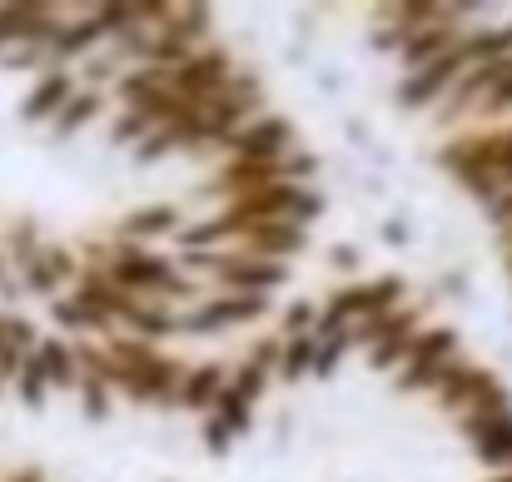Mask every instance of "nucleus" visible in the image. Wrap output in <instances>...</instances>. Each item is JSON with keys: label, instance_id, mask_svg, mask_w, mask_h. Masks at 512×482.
Instances as JSON below:
<instances>
[{"label": "nucleus", "instance_id": "obj_37", "mask_svg": "<svg viewBox=\"0 0 512 482\" xmlns=\"http://www.w3.org/2000/svg\"><path fill=\"white\" fill-rule=\"evenodd\" d=\"M10 274H15V269H10V259H5V254H0V289H5V284H10Z\"/></svg>", "mask_w": 512, "mask_h": 482}, {"label": "nucleus", "instance_id": "obj_22", "mask_svg": "<svg viewBox=\"0 0 512 482\" xmlns=\"http://www.w3.org/2000/svg\"><path fill=\"white\" fill-rule=\"evenodd\" d=\"M319 314H324V304L309 299V294H299V299H289V304L279 309V333H284V338H304V333L319 328Z\"/></svg>", "mask_w": 512, "mask_h": 482}, {"label": "nucleus", "instance_id": "obj_24", "mask_svg": "<svg viewBox=\"0 0 512 482\" xmlns=\"http://www.w3.org/2000/svg\"><path fill=\"white\" fill-rule=\"evenodd\" d=\"M348 348H353V333H348V328L319 338V358H314V378H319V383H329V378L339 373L343 358H348Z\"/></svg>", "mask_w": 512, "mask_h": 482}, {"label": "nucleus", "instance_id": "obj_36", "mask_svg": "<svg viewBox=\"0 0 512 482\" xmlns=\"http://www.w3.org/2000/svg\"><path fill=\"white\" fill-rule=\"evenodd\" d=\"M383 189H388V184H383L378 174H368V179H363V194H368V199H383Z\"/></svg>", "mask_w": 512, "mask_h": 482}, {"label": "nucleus", "instance_id": "obj_28", "mask_svg": "<svg viewBox=\"0 0 512 482\" xmlns=\"http://www.w3.org/2000/svg\"><path fill=\"white\" fill-rule=\"evenodd\" d=\"M199 448H204L209 458H229V453H234V433L224 428L219 413H204V423H199Z\"/></svg>", "mask_w": 512, "mask_h": 482}, {"label": "nucleus", "instance_id": "obj_4", "mask_svg": "<svg viewBox=\"0 0 512 482\" xmlns=\"http://www.w3.org/2000/svg\"><path fill=\"white\" fill-rule=\"evenodd\" d=\"M70 5H40V0H5L0 5V55L15 45H55Z\"/></svg>", "mask_w": 512, "mask_h": 482}, {"label": "nucleus", "instance_id": "obj_25", "mask_svg": "<svg viewBox=\"0 0 512 482\" xmlns=\"http://www.w3.org/2000/svg\"><path fill=\"white\" fill-rule=\"evenodd\" d=\"M15 398H20V408H25V413H40V408H45L50 383H45V368H40L35 358L20 368V378H15Z\"/></svg>", "mask_w": 512, "mask_h": 482}, {"label": "nucleus", "instance_id": "obj_30", "mask_svg": "<svg viewBox=\"0 0 512 482\" xmlns=\"http://www.w3.org/2000/svg\"><path fill=\"white\" fill-rule=\"evenodd\" d=\"M219 418H224V428L234 433V438H249V428H254V408L244 403V398H234L229 388H224V398H219V408H214Z\"/></svg>", "mask_w": 512, "mask_h": 482}, {"label": "nucleus", "instance_id": "obj_27", "mask_svg": "<svg viewBox=\"0 0 512 482\" xmlns=\"http://www.w3.org/2000/svg\"><path fill=\"white\" fill-rule=\"evenodd\" d=\"M279 169H284V184H314V179L324 174V160H319L314 150H304V145H299L294 155H284V160H279Z\"/></svg>", "mask_w": 512, "mask_h": 482}, {"label": "nucleus", "instance_id": "obj_29", "mask_svg": "<svg viewBox=\"0 0 512 482\" xmlns=\"http://www.w3.org/2000/svg\"><path fill=\"white\" fill-rule=\"evenodd\" d=\"M244 358H249L254 368H264V373L279 378V363H284V333H264V338H254Z\"/></svg>", "mask_w": 512, "mask_h": 482}, {"label": "nucleus", "instance_id": "obj_21", "mask_svg": "<svg viewBox=\"0 0 512 482\" xmlns=\"http://www.w3.org/2000/svg\"><path fill=\"white\" fill-rule=\"evenodd\" d=\"M150 130H155V125H150L140 110H125V105H120V115H115V120H110V130H105V145H110V150H130V155H135V150L145 145V135H150Z\"/></svg>", "mask_w": 512, "mask_h": 482}, {"label": "nucleus", "instance_id": "obj_3", "mask_svg": "<svg viewBox=\"0 0 512 482\" xmlns=\"http://www.w3.org/2000/svg\"><path fill=\"white\" fill-rule=\"evenodd\" d=\"M294 150H299V125L289 115H274V110H264L259 120H249L244 130H234L224 140V160H249V164H279Z\"/></svg>", "mask_w": 512, "mask_h": 482}, {"label": "nucleus", "instance_id": "obj_14", "mask_svg": "<svg viewBox=\"0 0 512 482\" xmlns=\"http://www.w3.org/2000/svg\"><path fill=\"white\" fill-rule=\"evenodd\" d=\"M483 378H488V368H473V363H463V358H453L448 363V373L438 378V388H433V403L443 408V413H468L473 408V398H478V388H483Z\"/></svg>", "mask_w": 512, "mask_h": 482}, {"label": "nucleus", "instance_id": "obj_7", "mask_svg": "<svg viewBox=\"0 0 512 482\" xmlns=\"http://www.w3.org/2000/svg\"><path fill=\"white\" fill-rule=\"evenodd\" d=\"M105 40L110 35H105L95 5H70V15H65V25H60V35L50 45V60L65 65V70H75L80 60H90L95 50H105Z\"/></svg>", "mask_w": 512, "mask_h": 482}, {"label": "nucleus", "instance_id": "obj_16", "mask_svg": "<svg viewBox=\"0 0 512 482\" xmlns=\"http://www.w3.org/2000/svg\"><path fill=\"white\" fill-rule=\"evenodd\" d=\"M35 363L45 368L50 393H75V388H80V358H75V343H70V338L45 333V343L35 348Z\"/></svg>", "mask_w": 512, "mask_h": 482}, {"label": "nucleus", "instance_id": "obj_2", "mask_svg": "<svg viewBox=\"0 0 512 482\" xmlns=\"http://www.w3.org/2000/svg\"><path fill=\"white\" fill-rule=\"evenodd\" d=\"M458 358V328H423L408 363L393 373V393H433L438 378L448 373V363Z\"/></svg>", "mask_w": 512, "mask_h": 482}, {"label": "nucleus", "instance_id": "obj_33", "mask_svg": "<svg viewBox=\"0 0 512 482\" xmlns=\"http://www.w3.org/2000/svg\"><path fill=\"white\" fill-rule=\"evenodd\" d=\"M378 239H383L388 249H403V244L413 239V219H408V214H388V219L378 224Z\"/></svg>", "mask_w": 512, "mask_h": 482}, {"label": "nucleus", "instance_id": "obj_34", "mask_svg": "<svg viewBox=\"0 0 512 482\" xmlns=\"http://www.w3.org/2000/svg\"><path fill=\"white\" fill-rule=\"evenodd\" d=\"M343 135H348V145H353V150H373V125H368V120L348 115V120H343Z\"/></svg>", "mask_w": 512, "mask_h": 482}, {"label": "nucleus", "instance_id": "obj_15", "mask_svg": "<svg viewBox=\"0 0 512 482\" xmlns=\"http://www.w3.org/2000/svg\"><path fill=\"white\" fill-rule=\"evenodd\" d=\"M100 115H105V95H100V90H75V100H70V105H65V110L50 120L45 140L60 150V145H70L75 135H85V130H90Z\"/></svg>", "mask_w": 512, "mask_h": 482}, {"label": "nucleus", "instance_id": "obj_9", "mask_svg": "<svg viewBox=\"0 0 512 482\" xmlns=\"http://www.w3.org/2000/svg\"><path fill=\"white\" fill-rule=\"evenodd\" d=\"M179 229H184V204L160 199V204L130 209V214L110 229V239H115V244H145V249H155V239H174Z\"/></svg>", "mask_w": 512, "mask_h": 482}, {"label": "nucleus", "instance_id": "obj_12", "mask_svg": "<svg viewBox=\"0 0 512 482\" xmlns=\"http://www.w3.org/2000/svg\"><path fill=\"white\" fill-rule=\"evenodd\" d=\"M120 333L125 338H145V343H165V338H179V309L160 304V299H135L125 314H120Z\"/></svg>", "mask_w": 512, "mask_h": 482}, {"label": "nucleus", "instance_id": "obj_18", "mask_svg": "<svg viewBox=\"0 0 512 482\" xmlns=\"http://www.w3.org/2000/svg\"><path fill=\"white\" fill-rule=\"evenodd\" d=\"M314 358H319V333H304V338H284V363H279V383H304V378H314Z\"/></svg>", "mask_w": 512, "mask_h": 482}, {"label": "nucleus", "instance_id": "obj_26", "mask_svg": "<svg viewBox=\"0 0 512 482\" xmlns=\"http://www.w3.org/2000/svg\"><path fill=\"white\" fill-rule=\"evenodd\" d=\"M55 60H50V45H15L0 55V70H30V75H45Z\"/></svg>", "mask_w": 512, "mask_h": 482}, {"label": "nucleus", "instance_id": "obj_20", "mask_svg": "<svg viewBox=\"0 0 512 482\" xmlns=\"http://www.w3.org/2000/svg\"><path fill=\"white\" fill-rule=\"evenodd\" d=\"M174 70H160V65H135V70H125L120 75V85H115V95L125 100V105H135V100H145V95H160V90H174L170 85Z\"/></svg>", "mask_w": 512, "mask_h": 482}, {"label": "nucleus", "instance_id": "obj_8", "mask_svg": "<svg viewBox=\"0 0 512 482\" xmlns=\"http://www.w3.org/2000/svg\"><path fill=\"white\" fill-rule=\"evenodd\" d=\"M75 90H80L75 70L50 65V70H45V75H35V85L25 90V100H20V125H45V130H50V120L75 100Z\"/></svg>", "mask_w": 512, "mask_h": 482}, {"label": "nucleus", "instance_id": "obj_23", "mask_svg": "<svg viewBox=\"0 0 512 482\" xmlns=\"http://www.w3.org/2000/svg\"><path fill=\"white\" fill-rule=\"evenodd\" d=\"M269 383H274V373L254 368L249 358H239V363L229 368V393H234V398H244L249 408H254V403H259V398L269 393Z\"/></svg>", "mask_w": 512, "mask_h": 482}, {"label": "nucleus", "instance_id": "obj_10", "mask_svg": "<svg viewBox=\"0 0 512 482\" xmlns=\"http://www.w3.org/2000/svg\"><path fill=\"white\" fill-rule=\"evenodd\" d=\"M309 244H314L309 229L284 224V219H269V224H249L234 249H239V254H254V259H279V264H289V259L309 254Z\"/></svg>", "mask_w": 512, "mask_h": 482}, {"label": "nucleus", "instance_id": "obj_19", "mask_svg": "<svg viewBox=\"0 0 512 482\" xmlns=\"http://www.w3.org/2000/svg\"><path fill=\"white\" fill-rule=\"evenodd\" d=\"M75 398H80V418H85L90 428L110 423V413H115V388H110L105 378H90V373H80V388H75Z\"/></svg>", "mask_w": 512, "mask_h": 482}, {"label": "nucleus", "instance_id": "obj_13", "mask_svg": "<svg viewBox=\"0 0 512 482\" xmlns=\"http://www.w3.org/2000/svg\"><path fill=\"white\" fill-rule=\"evenodd\" d=\"M224 388H229V368L224 363H189V373H184V388H179V408L184 413H214L219 408V398H224Z\"/></svg>", "mask_w": 512, "mask_h": 482}, {"label": "nucleus", "instance_id": "obj_31", "mask_svg": "<svg viewBox=\"0 0 512 482\" xmlns=\"http://www.w3.org/2000/svg\"><path fill=\"white\" fill-rule=\"evenodd\" d=\"M324 264L334 269V274H363V244H353V239H339V244H329L324 249Z\"/></svg>", "mask_w": 512, "mask_h": 482}, {"label": "nucleus", "instance_id": "obj_11", "mask_svg": "<svg viewBox=\"0 0 512 482\" xmlns=\"http://www.w3.org/2000/svg\"><path fill=\"white\" fill-rule=\"evenodd\" d=\"M458 428H463V438L473 443L478 463H488V468H498V473H512V408L508 413H493V418L468 413Z\"/></svg>", "mask_w": 512, "mask_h": 482}, {"label": "nucleus", "instance_id": "obj_38", "mask_svg": "<svg viewBox=\"0 0 512 482\" xmlns=\"http://www.w3.org/2000/svg\"><path fill=\"white\" fill-rule=\"evenodd\" d=\"M493 482H512V473H498V478H493Z\"/></svg>", "mask_w": 512, "mask_h": 482}, {"label": "nucleus", "instance_id": "obj_6", "mask_svg": "<svg viewBox=\"0 0 512 482\" xmlns=\"http://www.w3.org/2000/svg\"><path fill=\"white\" fill-rule=\"evenodd\" d=\"M289 279H294V264H279V259H254V254L224 249L219 274H214V289H219V294H264V299H274Z\"/></svg>", "mask_w": 512, "mask_h": 482}, {"label": "nucleus", "instance_id": "obj_32", "mask_svg": "<svg viewBox=\"0 0 512 482\" xmlns=\"http://www.w3.org/2000/svg\"><path fill=\"white\" fill-rule=\"evenodd\" d=\"M403 40H408V30H403V25H373V30H368V50H378V55H393V60H398Z\"/></svg>", "mask_w": 512, "mask_h": 482}, {"label": "nucleus", "instance_id": "obj_17", "mask_svg": "<svg viewBox=\"0 0 512 482\" xmlns=\"http://www.w3.org/2000/svg\"><path fill=\"white\" fill-rule=\"evenodd\" d=\"M45 249V229H40V219L35 214H20L15 224H5V244H0V254L10 259V269L20 274L25 264H35V254Z\"/></svg>", "mask_w": 512, "mask_h": 482}, {"label": "nucleus", "instance_id": "obj_5", "mask_svg": "<svg viewBox=\"0 0 512 482\" xmlns=\"http://www.w3.org/2000/svg\"><path fill=\"white\" fill-rule=\"evenodd\" d=\"M234 75H239L234 55H229L224 45H204V50H194V55H189L179 70H174L170 85H174V95H179V100H189V105H204V100L224 95Z\"/></svg>", "mask_w": 512, "mask_h": 482}, {"label": "nucleus", "instance_id": "obj_35", "mask_svg": "<svg viewBox=\"0 0 512 482\" xmlns=\"http://www.w3.org/2000/svg\"><path fill=\"white\" fill-rule=\"evenodd\" d=\"M5 482H45V468H20V473H10Z\"/></svg>", "mask_w": 512, "mask_h": 482}, {"label": "nucleus", "instance_id": "obj_1", "mask_svg": "<svg viewBox=\"0 0 512 482\" xmlns=\"http://www.w3.org/2000/svg\"><path fill=\"white\" fill-rule=\"evenodd\" d=\"M468 65H478V60H473L468 35H463V45H458V50H448L443 60H433V65H423V70H413V75H403V80H398V90H393V105H398L403 115H418V110L443 105V100H448V90L468 75Z\"/></svg>", "mask_w": 512, "mask_h": 482}]
</instances>
